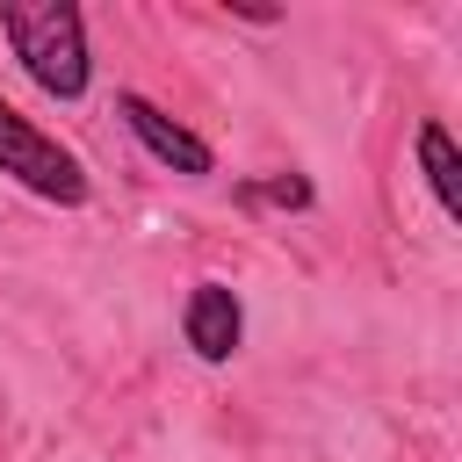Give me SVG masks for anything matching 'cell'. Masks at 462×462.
Listing matches in <instances>:
<instances>
[{
	"instance_id": "6da1fadb",
	"label": "cell",
	"mask_w": 462,
	"mask_h": 462,
	"mask_svg": "<svg viewBox=\"0 0 462 462\" xmlns=\"http://www.w3.org/2000/svg\"><path fill=\"white\" fill-rule=\"evenodd\" d=\"M0 29H7L22 72L43 94H58V101H79L87 94L94 65H87V22H79L72 0H7L0 7Z\"/></svg>"
},
{
	"instance_id": "7a4b0ae2",
	"label": "cell",
	"mask_w": 462,
	"mask_h": 462,
	"mask_svg": "<svg viewBox=\"0 0 462 462\" xmlns=\"http://www.w3.org/2000/svg\"><path fill=\"white\" fill-rule=\"evenodd\" d=\"M0 173H14L29 195H43V202H87V166L58 144V137H43L14 101H0Z\"/></svg>"
},
{
	"instance_id": "3957f363",
	"label": "cell",
	"mask_w": 462,
	"mask_h": 462,
	"mask_svg": "<svg viewBox=\"0 0 462 462\" xmlns=\"http://www.w3.org/2000/svg\"><path fill=\"white\" fill-rule=\"evenodd\" d=\"M116 108H123V123L137 130V144L159 159V166H173V173H188V180H202V173H217V152L195 137V130H180L173 116H159L144 94H116Z\"/></svg>"
},
{
	"instance_id": "277c9868",
	"label": "cell",
	"mask_w": 462,
	"mask_h": 462,
	"mask_svg": "<svg viewBox=\"0 0 462 462\" xmlns=\"http://www.w3.org/2000/svg\"><path fill=\"white\" fill-rule=\"evenodd\" d=\"M180 332L202 361H231L238 354V332H245V310L224 282H195L188 289V310H180Z\"/></svg>"
},
{
	"instance_id": "5b68a950",
	"label": "cell",
	"mask_w": 462,
	"mask_h": 462,
	"mask_svg": "<svg viewBox=\"0 0 462 462\" xmlns=\"http://www.w3.org/2000/svg\"><path fill=\"white\" fill-rule=\"evenodd\" d=\"M419 166H426V180H433L440 209H448V217H462V159H455V137H448L440 123H419Z\"/></svg>"
},
{
	"instance_id": "8992f818",
	"label": "cell",
	"mask_w": 462,
	"mask_h": 462,
	"mask_svg": "<svg viewBox=\"0 0 462 462\" xmlns=\"http://www.w3.org/2000/svg\"><path fill=\"white\" fill-rule=\"evenodd\" d=\"M245 202H282V209H310V202H318V188H310L303 173H274V180H253V188H245Z\"/></svg>"
}]
</instances>
